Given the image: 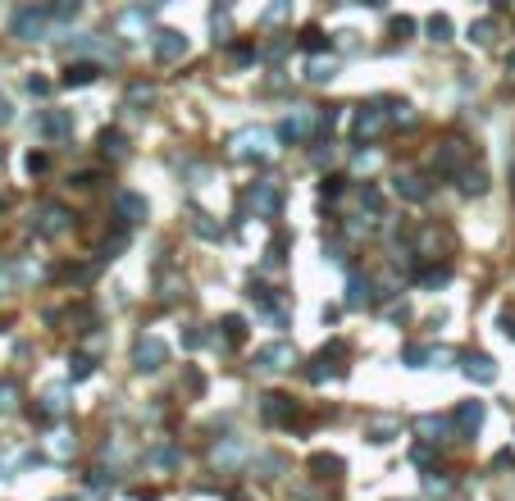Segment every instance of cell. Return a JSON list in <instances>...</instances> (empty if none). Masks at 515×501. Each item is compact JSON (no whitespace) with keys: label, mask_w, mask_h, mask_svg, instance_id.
Instances as JSON below:
<instances>
[{"label":"cell","mask_w":515,"mask_h":501,"mask_svg":"<svg viewBox=\"0 0 515 501\" xmlns=\"http://www.w3.org/2000/svg\"><path fill=\"white\" fill-rule=\"evenodd\" d=\"M233 155L237 160H251V155H274V132H264V128H242L233 132Z\"/></svg>","instance_id":"obj_1"},{"label":"cell","mask_w":515,"mask_h":501,"mask_svg":"<svg viewBox=\"0 0 515 501\" xmlns=\"http://www.w3.org/2000/svg\"><path fill=\"white\" fill-rule=\"evenodd\" d=\"M319 119H324V114H319L315 105H301V109H292V119H283L278 137H283V142H306L310 132L319 128Z\"/></svg>","instance_id":"obj_2"},{"label":"cell","mask_w":515,"mask_h":501,"mask_svg":"<svg viewBox=\"0 0 515 501\" xmlns=\"http://www.w3.org/2000/svg\"><path fill=\"white\" fill-rule=\"evenodd\" d=\"M165 360H169V347H165L160 338H155V333L137 338V347H132V365H137L142 374H155L160 365H165Z\"/></svg>","instance_id":"obj_3"},{"label":"cell","mask_w":515,"mask_h":501,"mask_svg":"<svg viewBox=\"0 0 515 501\" xmlns=\"http://www.w3.org/2000/svg\"><path fill=\"white\" fill-rule=\"evenodd\" d=\"M46 19H51L46 10H37V5H23V10H14V19H10V33L19 37V42H37V37L46 33Z\"/></svg>","instance_id":"obj_4"},{"label":"cell","mask_w":515,"mask_h":501,"mask_svg":"<svg viewBox=\"0 0 515 501\" xmlns=\"http://www.w3.org/2000/svg\"><path fill=\"white\" fill-rule=\"evenodd\" d=\"M296 347L292 342H269V347H260L255 351V370H269V374H278V370H292L296 365Z\"/></svg>","instance_id":"obj_5"},{"label":"cell","mask_w":515,"mask_h":501,"mask_svg":"<svg viewBox=\"0 0 515 501\" xmlns=\"http://www.w3.org/2000/svg\"><path fill=\"white\" fill-rule=\"evenodd\" d=\"M246 201H251V210H255L260 219H278V206H283V197H278V183H274V178L255 183L251 192H246Z\"/></svg>","instance_id":"obj_6"},{"label":"cell","mask_w":515,"mask_h":501,"mask_svg":"<svg viewBox=\"0 0 515 501\" xmlns=\"http://www.w3.org/2000/svg\"><path fill=\"white\" fill-rule=\"evenodd\" d=\"M69 228H73V215H69L64 206H55V201H51V206L37 210V233H42V237H64Z\"/></svg>","instance_id":"obj_7"},{"label":"cell","mask_w":515,"mask_h":501,"mask_svg":"<svg viewBox=\"0 0 515 501\" xmlns=\"http://www.w3.org/2000/svg\"><path fill=\"white\" fill-rule=\"evenodd\" d=\"M342 356H347V347H342V342H333V351L329 347H324V351H319V356L315 360H310V383H324V379H338V374H342V365H338V360Z\"/></svg>","instance_id":"obj_8"},{"label":"cell","mask_w":515,"mask_h":501,"mask_svg":"<svg viewBox=\"0 0 515 501\" xmlns=\"http://www.w3.org/2000/svg\"><path fill=\"white\" fill-rule=\"evenodd\" d=\"M151 51H155V60H160V64H178V60L187 55V37L174 33V28H165V33H155Z\"/></svg>","instance_id":"obj_9"},{"label":"cell","mask_w":515,"mask_h":501,"mask_svg":"<svg viewBox=\"0 0 515 501\" xmlns=\"http://www.w3.org/2000/svg\"><path fill=\"white\" fill-rule=\"evenodd\" d=\"M37 128H42V137H51V142H64V137H73V114H69V109H46L42 119H37Z\"/></svg>","instance_id":"obj_10"},{"label":"cell","mask_w":515,"mask_h":501,"mask_svg":"<svg viewBox=\"0 0 515 501\" xmlns=\"http://www.w3.org/2000/svg\"><path fill=\"white\" fill-rule=\"evenodd\" d=\"M388 119H392V114L383 109V100H379V105H361V114H356V137H379V132L388 128Z\"/></svg>","instance_id":"obj_11"},{"label":"cell","mask_w":515,"mask_h":501,"mask_svg":"<svg viewBox=\"0 0 515 501\" xmlns=\"http://www.w3.org/2000/svg\"><path fill=\"white\" fill-rule=\"evenodd\" d=\"M479 424H483V401L456 406V415H451V437H470Z\"/></svg>","instance_id":"obj_12"},{"label":"cell","mask_w":515,"mask_h":501,"mask_svg":"<svg viewBox=\"0 0 515 501\" xmlns=\"http://www.w3.org/2000/svg\"><path fill=\"white\" fill-rule=\"evenodd\" d=\"M260 415L269 419V424H283V419H292L296 415V406H292V397H283V392H269L260 401Z\"/></svg>","instance_id":"obj_13"},{"label":"cell","mask_w":515,"mask_h":501,"mask_svg":"<svg viewBox=\"0 0 515 501\" xmlns=\"http://www.w3.org/2000/svg\"><path fill=\"white\" fill-rule=\"evenodd\" d=\"M114 206H119V219H123V224L146 219V197H137V192H119V197H114Z\"/></svg>","instance_id":"obj_14"},{"label":"cell","mask_w":515,"mask_h":501,"mask_svg":"<svg viewBox=\"0 0 515 501\" xmlns=\"http://www.w3.org/2000/svg\"><path fill=\"white\" fill-rule=\"evenodd\" d=\"M465 374H470L474 383H497V365H493V356H465Z\"/></svg>","instance_id":"obj_15"},{"label":"cell","mask_w":515,"mask_h":501,"mask_svg":"<svg viewBox=\"0 0 515 501\" xmlns=\"http://www.w3.org/2000/svg\"><path fill=\"white\" fill-rule=\"evenodd\" d=\"M96 73H100L96 64L78 60V64H69V69H64V78H60V82H64V87H87V82H96Z\"/></svg>","instance_id":"obj_16"},{"label":"cell","mask_w":515,"mask_h":501,"mask_svg":"<svg viewBox=\"0 0 515 501\" xmlns=\"http://www.w3.org/2000/svg\"><path fill=\"white\" fill-rule=\"evenodd\" d=\"M460 164H465V142H447L438 151V174H460Z\"/></svg>","instance_id":"obj_17"},{"label":"cell","mask_w":515,"mask_h":501,"mask_svg":"<svg viewBox=\"0 0 515 501\" xmlns=\"http://www.w3.org/2000/svg\"><path fill=\"white\" fill-rule=\"evenodd\" d=\"M151 14H155V10H146V5L123 10V14H114V28H119V33H137V28H146V23H151Z\"/></svg>","instance_id":"obj_18"},{"label":"cell","mask_w":515,"mask_h":501,"mask_svg":"<svg viewBox=\"0 0 515 501\" xmlns=\"http://www.w3.org/2000/svg\"><path fill=\"white\" fill-rule=\"evenodd\" d=\"M370 301H379V296H374V283H370V278H361V273H356V278H351V283H347V305H351V310H356V305H370Z\"/></svg>","instance_id":"obj_19"},{"label":"cell","mask_w":515,"mask_h":501,"mask_svg":"<svg viewBox=\"0 0 515 501\" xmlns=\"http://www.w3.org/2000/svg\"><path fill=\"white\" fill-rule=\"evenodd\" d=\"M415 433H419V437H428V442H442V433H451V419L424 415V419H415Z\"/></svg>","instance_id":"obj_20"},{"label":"cell","mask_w":515,"mask_h":501,"mask_svg":"<svg viewBox=\"0 0 515 501\" xmlns=\"http://www.w3.org/2000/svg\"><path fill=\"white\" fill-rule=\"evenodd\" d=\"M397 192H401L406 201H424L428 197V183L419 174H401V178H397Z\"/></svg>","instance_id":"obj_21"},{"label":"cell","mask_w":515,"mask_h":501,"mask_svg":"<svg viewBox=\"0 0 515 501\" xmlns=\"http://www.w3.org/2000/svg\"><path fill=\"white\" fill-rule=\"evenodd\" d=\"M192 233H197V237H206V242H219V237H224V224H215V219L201 215V210H192Z\"/></svg>","instance_id":"obj_22"},{"label":"cell","mask_w":515,"mask_h":501,"mask_svg":"<svg viewBox=\"0 0 515 501\" xmlns=\"http://www.w3.org/2000/svg\"><path fill=\"white\" fill-rule=\"evenodd\" d=\"M310 469H315V479H342V460L338 456H310Z\"/></svg>","instance_id":"obj_23"},{"label":"cell","mask_w":515,"mask_h":501,"mask_svg":"<svg viewBox=\"0 0 515 501\" xmlns=\"http://www.w3.org/2000/svg\"><path fill=\"white\" fill-rule=\"evenodd\" d=\"M483 187H488V174H483V169H465V174H460V192H465V197H479Z\"/></svg>","instance_id":"obj_24"},{"label":"cell","mask_w":515,"mask_h":501,"mask_svg":"<svg viewBox=\"0 0 515 501\" xmlns=\"http://www.w3.org/2000/svg\"><path fill=\"white\" fill-rule=\"evenodd\" d=\"M428 37H433V42H451V19L447 14H433V19H428Z\"/></svg>","instance_id":"obj_25"},{"label":"cell","mask_w":515,"mask_h":501,"mask_svg":"<svg viewBox=\"0 0 515 501\" xmlns=\"http://www.w3.org/2000/svg\"><path fill=\"white\" fill-rule=\"evenodd\" d=\"M46 410H69V388H64V383L46 388Z\"/></svg>","instance_id":"obj_26"},{"label":"cell","mask_w":515,"mask_h":501,"mask_svg":"<svg viewBox=\"0 0 515 501\" xmlns=\"http://www.w3.org/2000/svg\"><path fill=\"white\" fill-rule=\"evenodd\" d=\"M493 19H479V23H470V42H479V46H493Z\"/></svg>","instance_id":"obj_27"},{"label":"cell","mask_w":515,"mask_h":501,"mask_svg":"<svg viewBox=\"0 0 515 501\" xmlns=\"http://www.w3.org/2000/svg\"><path fill=\"white\" fill-rule=\"evenodd\" d=\"M224 338L242 342V338H246V319H242V315H224Z\"/></svg>","instance_id":"obj_28"},{"label":"cell","mask_w":515,"mask_h":501,"mask_svg":"<svg viewBox=\"0 0 515 501\" xmlns=\"http://www.w3.org/2000/svg\"><path fill=\"white\" fill-rule=\"evenodd\" d=\"M397 428H401L397 419H370V437H374V442H388Z\"/></svg>","instance_id":"obj_29"},{"label":"cell","mask_w":515,"mask_h":501,"mask_svg":"<svg viewBox=\"0 0 515 501\" xmlns=\"http://www.w3.org/2000/svg\"><path fill=\"white\" fill-rule=\"evenodd\" d=\"M14 406H19V388L10 379H0V415H10Z\"/></svg>","instance_id":"obj_30"},{"label":"cell","mask_w":515,"mask_h":501,"mask_svg":"<svg viewBox=\"0 0 515 501\" xmlns=\"http://www.w3.org/2000/svg\"><path fill=\"white\" fill-rule=\"evenodd\" d=\"M91 370H96V360H91V356H73V360H69V379H87Z\"/></svg>","instance_id":"obj_31"},{"label":"cell","mask_w":515,"mask_h":501,"mask_svg":"<svg viewBox=\"0 0 515 501\" xmlns=\"http://www.w3.org/2000/svg\"><path fill=\"white\" fill-rule=\"evenodd\" d=\"M100 151L119 160V155H123V132H100Z\"/></svg>","instance_id":"obj_32"},{"label":"cell","mask_w":515,"mask_h":501,"mask_svg":"<svg viewBox=\"0 0 515 501\" xmlns=\"http://www.w3.org/2000/svg\"><path fill=\"white\" fill-rule=\"evenodd\" d=\"M283 250H287V237H274V242H269V250H264V264L278 269V264H283Z\"/></svg>","instance_id":"obj_33"},{"label":"cell","mask_w":515,"mask_h":501,"mask_svg":"<svg viewBox=\"0 0 515 501\" xmlns=\"http://www.w3.org/2000/svg\"><path fill=\"white\" fill-rule=\"evenodd\" d=\"M333 69H338V64H333V60H315V64H310V82H329V78H333Z\"/></svg>","instance_id":"obj_34"},{"label":"cell","mask_w":515,"mask_h":501,"mask_svg":"<svg viewBox=\"0 0 515 501\" xmlns=\"http://www.w3.org/2000/svg\"><path fill=\"white\" fill-rule=\"evenodd\" d=\"M128 100H132V105H151V100H155V87H146V82H132V87H128Z\"/></svg>","instance_id":"obj_35"},{"label":"cell","mask_w":515,"mask_h":501,"mask_svg":"<svg viewBox=\"0 0 515 501\" xmlns=\"http://www.w3.org/2000/svg\"><path fill=\"white\" fill-rule=\"evenodd\" d=\"M151 460H155L160 469H169V465H178V460H183V451H178V447H160V451H151Z\"/></svg>","instance_id":"obj_36"},{"label":"cell","mask_w":515,"mask_h":501,"mask_svg":"<svg viewBox=\"0 0 515 501\" xmlns=\"http://www.w3.org/2000/svg\"><path fill=\"white\" fill-rule=\"evenodd\" d=\"M287 14H292V5H287V0H278V5H269V10L260 14V19H264V23H283Z\"/></svg>","instance_id":"obj_37"},{"label":"cell","mask_w":515,"mask_h":501,"mask_svg":"<svg viewBox=\"0 0 515 501\" xmlns=\"http://www.w3.org/2000/svg\"><path fill=\"white\" fill-rule=\"evenodd\" d=\"M361 206L370 210V215H379V210H383V197H379L374 187H365V192H361Z\"/></svg>","instance_id":"obj_38"},{"label":"cell","mask_w":515,"mask_h":501,"mask_svg":"<svg viewBox=\"0 0 515 501\" xmlns=\"http://www.w3.org/2000/svg\"><path fill=\"white\" fill-rule=\"evenodd\" d=\"M301 46H306V51H324V33H319V28H306V33H301Z\"/></svg>","instance_id":"obj_39"},{"label":"cell","mask_w":515,"mask_h":501,"mask_svg":"<svg viewBox=\"0 0 515 501\" xmlns=\"http://www.w3.org/2000/svg\"><path fill=\"white\" fill-rule=\"evenodd\" d=\"M447 278H451V269H447V264H442V269H428V273H424V287H442Z\"/></svg>","instance_id":"obj_40"},{"label":"cell","mask_w":515,"mask_h":501,"mask_svg":"<svg viewBox=\"0 0 515 501\" xmlns=\"http://www.w3.org/2000/svg\"><path fill=\"white\" fill-rule=\"evenodd\" d=\"M51 451H55V456H69V451H73V437H69V433H55V437H51Z\"/></svg>","instance_id":"obj_41"},{"label":"cell","mask_w":515,"mask_h":501,"mask_svg":"<svg viewBox=\"0 0 515 501\" xmlns=\"http://www.w3.org/2000/svg\"><path fill=\"white\" fill-rule=\"evenodd\" d=\"M428 356H433V351H424V347H406V351H401L406 365H419V360H428Z\"/></svg>","instance_id":"obj_42"},{"label":"cell","mask_w":515,"mask_h":501,"mask_svg":"<svg viewBox=\"0 0 515 501\" xmlns=\"http://www.w3.org/2000/svg\"><path fill=\"white\" fill-rule=\"evenodd\" d=\"M46 14H51V19H78V0L73 5H55V10H46Z\"/></svg>","instance_id":"obj_43"},{"label":"cell","mask_w":515,"mask_h":501,"mask_svg":"<svg viewBox=\"0 0 515 501\" xmlns=\"http://www.w3.org/2000/svg\"><path fill=\"white\" fill-rule=\"evenodd\" d=\"M342 183H347V178H324L319 192H324V197H342Z\"/></svg>","instance_id":"obj_44"},{"label":"cell","mask_w":515,"mask_h":501,"mask_svg":"<svg viewBox=\"0 0 515 501\" xmlns=\"http://www.w3.org/2000/svg\"><path fill=\"white\" fill-rule=\"evenodd\" d=\"M28 91H33V96H46V91H51V82H46V78H28Z\"/></svg>","instance_id":"obj_45"},{"label":"cell","mask_w":515,"mask_h":501,"mask_svg":"<svg viewBox=\"0 0 515 501\" xmlns=\"http://www.w3.org/2000/svg\"><path fill=\"white\" fill-rule=\"evenodd\" d=\"M424 488H428V492H447V488H451V479H438V474H428Z\"/></svg>","instance_id":"obj_46"},{"label":"cell","mask_w":515,"mask_h":501,"mask_svg":"<svg viewBox=\"0 0 515 501\" xmlns=\"http://www.w3.org/2000/svg\"><path fill=\"white\" fill-rule=\"evenodd\" d=\"M42 169H46V155L33 151V155H28V174H42Z\"/></svg>","instance_id":"obj_47"},{"label":"cell","mask_w":515,"mask_h":501,"mask_svg":"<svg viewBox=\"0 0 515 501\" xmlns=\"http://www.w3.org/2000/svg\"><path fill=\"white\" fill-rule=\"evenodd\" d=\"M392 33L406 37V33H415V23H410V19H397V23H392Z\"/></svg>","instance_id":"obj_48"},{"label":"cell","mask_w":515,"mask_h":501,"mask_svg":"<svg viewBox=\"0 0 515 501\" xmlns=\"http://www.w3.org/2000/svg\"><path fill=\"white\" fill-rule=\"evenodd\" d=\"M493 465H497V469H506V465H515V456H511V451H497Z\"/></svg>","instance_id":"obj_49"},{"label":"cell","mask_w":515,"mask_h":501,"mask_svg":"<svg viewBox=\"0 0 515 501\" xmlns=\"http://www.w3.org/2000/svg\"><path fill=\"white\" fill-rule=\"evenodd\" d=\"M502 333H506V338L515 342V315H502Z\"/></svg>","instance_id":"obj_50"},{"label":"cell","mask_w":515,"mask_h":501,"mask_svg":"<svg viewBox=\"0 0 515 501\" xmlns=\"http://www.w3.org/2000/svg\"><path fill=\"white\" fill-rule=\"evenodd\" d=\"M14 119V109H10V100H0V123H10Z\"/></svg>","instance_id":"obj_51"}]
</instances>
